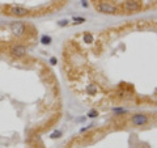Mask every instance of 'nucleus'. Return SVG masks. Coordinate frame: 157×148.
<instances>
[{"label":"nucleus","mask_w":157,"mask_h":148,"mask_svg":"<svg viewBox=\"0 0 157 148\" xmlns=\"http://www.w3.org/2000/svg\"><path fill=\"white\" fill-rule=\"evenodd\" d=\"M11 29H12V32L15 33V34H22V32L25 30V26L21 24V22H12V24H11Z\"/></svg>","instance_id":"f257e3e1"},{"label":"nucleus","mask_w":157,"mask_h":148,"mask_svg":"<svg viewBox=\"0 0 157 148\" xmlns=\"http://www.w3.org/2000/svg\"><path fill=\"white\" fill-rule=\"evenodd\" d=\"M9 9L13 15H17V16H24L28 12L24 7H20V5H12V7H9Z\"/></svg>","instance_id":"f03ea898"},{"label":"nucleus","mask_w":157,"mask_h":148,"mask_svg":"<svg viewBox=\"0 0 157 148\" xmlns=\"http://www.w3.org/2000/svg\"><path fill=\"white\" fill-rule=\"evenodd\" d=\"M12 53H13V54H16L17 56H21V55H24L25 49L22 47V46H16V47H13V49H12Z\"/></svg>","instance_id":"7ed1b4c3"}]
</instances>
